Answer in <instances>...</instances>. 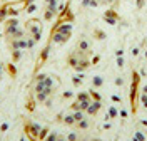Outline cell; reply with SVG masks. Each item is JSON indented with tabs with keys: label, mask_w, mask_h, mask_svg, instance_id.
<instances>
[{
	"label": "cell",
	"mask_w": 147,
	"mask_h": 141,
	"mask_svg": "<svg viewBox=\"0 0 147 141\" xmlns=\"http://www.w3.org/2000/svg\"><path fill=\"white\" fill-rule=\"evenodd\" d=\"M24 32L27 34L30 40H37V39L40 37V32H42V24H40V20L37 19H30L25 22V25H24Z\"/></svg>",
	"instance_id": "obj_1"
},
{
	"label": "cell",
	"mask_w": 147,
	"mask_h": 141,
	"mask_svg": "<svg viewBox=\"0 0 147 141\" xmlns=\"http://www.w3.org/2000/svg\"><path fill=\"white\" fill-rule=\"evenodd\" d=\"M49 141H60V140H59L57 136H52V138H50V140H49Z\"/></svg>",
	"instance_id": "obj_2"
}]
</instances>
